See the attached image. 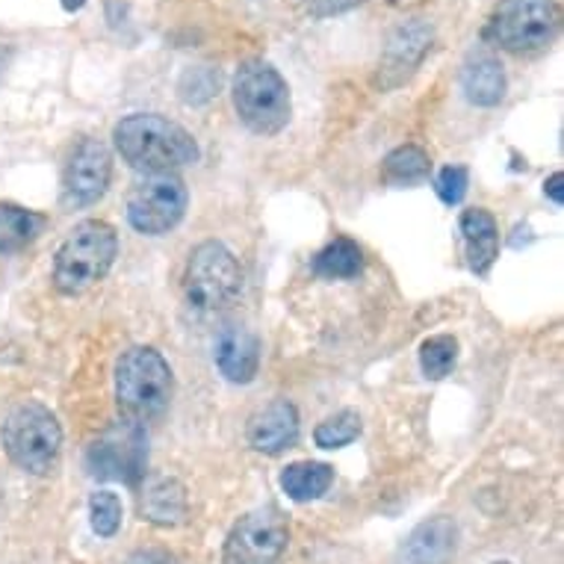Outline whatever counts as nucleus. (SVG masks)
I'll use <instances>...</instances> for the list:
<instances>
[{
	"mask_svg": "<svg viewBox=\"0 0 564 564\" xmlns=\"http://www.w3.org/2000/svg\"><path fill=\"white\" fill-rule=\"evenodd\" d=\"M121 160L145 175H166L198 163V142L177 121L160 112H133L112 128Z\"/></svg>",
	"mask_w": 564,
	"mask_h": 564,
	"instance_id": "nucleus-1",
	"label": "nucleus"
},
{
	"mask_svg": "<svg viewBox=\"0 0 564 564\" xmlns=\"http://www.w3.org/2000/svg\"><path fill=\"white\" fill-rule=\"evenodd\" d=\"M172 393H175V376L158 349L133 346L121 351V358L116 361V402L128 423L142 426L166 414Z\"/></svg>",
	"mask_w": 564,
	"mask_h": 564,
	"instance_id": "nucleus-2",
	"label": "nucleus"
},
{
	"mask_svg": "<svg viewBox=\"0 0 564 564\" xmlns=\"http://www.w3.org/2000/svg\"><path fill=\"white\" fill-rule=\"evenodd\" d=\"M119 258V234L101 219L75 225L54 258V288L63 296H80L107 278Z\"/></svg>",
	"mask_w": 564,
	"mask_h": 564,
	"instance_id": "nucleus-3",
	"label": "nucleus"
},
{
	"mask_svg": "<svg viewBox=\"0 0 564 564\" xmlns=\"http://www.w3.org/2000/svg\"><path fill=\"white\" fill-rule=\"evenodd\" d=\"M0 444L19 470L30 476H47L63 449V429L51 414V408L28 399L7 414L0 426Z\"/></svg>",
	"mask_w": 564,
	"mask_h": 564,
	"instance_id": "nucleus-4",
	"label": "nucleus"
},
{
	"mask_svg": "<svg viewBox=\"0 0 564 564\" xmlns=\"http://www.w3.org/2000/svg\"><path fill=\"white\" fill-rule=\"evenodd\" d=\"M234 110L251 133L258 137H275L290 124V86L263 59H249L234 75Z\"/></svg>",
	"mask_w": 564,
	"mask_h": 564,
	"instance_id": "nucleus-5",
	"label": "nucleus"
},
{
	"mask_svg": "<svg viewBox=\"0 0 564 564\" xmlns=\"http://www.w3.org/2000/svg\"><path fill=\"white\" fill-rule=\"evenodd\" d=\"M242 269L223 242L195 246L184 272V299L195 314L216 316L240 299Z\"/></svg>",
	"mask_w": 564,
	"mask_h": 564,
	"instance_id": "nucleus-6",
	"label": "nucleus"
},
{
	"mask_svg": "<svg viewBox=\"0 0 564 564\" xmlns=\"http://www.w3.org/2000/svg\"><path fill=\"white\" fill-rule=\"evenodd\" d=\"M558 7L553 0H500L488 24V36L509 54H541L558 36Z\"/></svg>",
	"mask_w": 564,
	"mask_h": 564,
	"instance_id": "nucleus-7",
	"label": "nucleus"
},
{
	"mask_svg": "<svg viewBox=\"0 0 564 564\" xmlns=\"http://www.w3.org/2000/svg\"><path fill=\"white\" fill-rule=\"evenodd\" d=\"M189 193L175 172L166 175H145L128 198V223L133 231L145 237H163L181 225L186 216Z\"/></svg>",
	"mask_w": 564,
	"mask_h": 564,
	"instance_id": "nucleus-8",
	"label": "nucleus"
},
{
	"mask_svg": "<svg viewBox=\"0 0 564 564\" xmlns=\"http://www.w3.org/2000/svg\"><path fill=\"white\" fill-rule=\"evenodd\" d=\"M288 544L290 523L275 506L249 511L225 541V564H275Z\"/></svg>",
	"mask_w": 564,
	"mask_h": 564,
	"instance_id": "nucleus-9",
	"label": "nucleus"
},
{
	"mask_svg": "<svg viewBox=\"0 0 564 564\" xmlns=\"http://www.w3.org/2000/svg\"><path fill=\"white\" fill-rule=\"evenodd\" d=\"M112 181V154L110 149L93 137L77 139L63 169V207L80 210L98 198H104Z\"/></svg>",
	"mask_w": 564,
	"mask_h": 564,
	"instance_id": "nucleus-10",
	"label": "nucleus"
},
{
	"mask_svg": "<svg viewBox=\"0 0 564 564\" xmlns=\"http://www.w3.org/2000/svg\"><path fill=\"white\" fill-rule=\"evenodd\" d=\"M89 473L98 479L137 481L145 473V437L142 429L124 423L89 446Z\"/></svg>",
	"mask_w": 564,
	"mask_h": 564,
	"instance_id": "nucleus-11",
	"label": "nucleus"
},
{
	"mask_svg": "<svg viewBox=\"0 0 564 564\" xmlns=\"http://www.w3.org/2000/svg\"><path fill=\"white\" fill-rule=\"evenodd\" d=\"M435 30L426 21H408L390 33L384 56H381V86H399L411 77L423 56L432 51Z\"/></svg>",
	"mask_w": 564,
	"mask_h": 564,
	"instance_id": "nucleus-12",
	"label": "nucleus"
},
{
	"mask_svg": "<svg viewBox=\"0 0 564 564\" xmlns=\"http://www.w3.org/2000/svg\"><path fill=\"white\" fill-rule=\"evenodd\" d=\"M216 367L231 384H249L260 370V340L246 325H225L214 343Z\"/></svg>",
	"mask_w": 564,
	"mask_h": 564,
	"instance_id": "nucleus-13",
	"label": "nucleus"
},
{
	"mask_svg": "<svg viewBox=\"0 0 564 564\" xmlns=\"http://www.w3.org/2000/svg\"><path fill=\"white\" fill-rule=\"evenodd\" d=\"M299 441V411L288 399H275L251 414L249 444L263 455H281Z\"/></svg>",
	"mask_w": 564,
	"mask_h": 564,
	"instance_id": "nucleus-14",
	"label": "nucleus"
},
{
	"mask_svg": "<svg viewBox=\"0 0 564 564\" xmlns=\"http://www.w3.org/2000/svg\"><path fill=\"white\" fill-rule=\"evenodd\" d=\"M458 546V527L449 518L423 520L399 546L397 564H449Z\"/></svg>",
	"mask_w": 564,
	"mask_h": 564,
	"instance_id": "nucleus-15",
	"label": "nucleus"
},
{
	"mask_svg": "<svg viewBox=\"0 0 564 564\" xmlns=\"http://www.w3.org/2000/svg\"><path fill=\"white\" fill-rule=\"evenodd\" d=\"M142 518L154 527L175 529L186 520L189 502H186V488L172 476H151L142 485V500H139Z\"/></svg>",
	"mask_w": 564,
	"mask_h": 564,
	"instance_id": "nucleus-16",
	"label": "nucleus"
},
{
	"mask_svg": "<svg viewBox=\"0 0 564 564\" xmlns=\"http://www.w3.org/2000/svg\"><path fill=\"white\" fill-rule=\"evenodd\" d=\"M462 237L464 249H467V260L476 275H488L494 260L500 258V231H497V219L481 210V207H470L462 216Z\"/></svg>",
	"mask_w": 564,
	"mask_h": 564,
	"instance_id": "nucleus-17",
	"label": "nucleus"
},
{
	"mask_svg": "<svg viewBox=\"0 0 564 564\" xmlns=\"http://www.w3.org/2000/svg\"><path fill=\"white\" fill-rule=\"evenodd\" d=\"M509 80L500 59L488 54L470 56L462 68V93L473 107H497L506 98Z\"/></svg>",
	"mask_w": 564,
	"mask_h": 564,
	"instance_id": "nucleus-18",
	"label": "nucleus"
},
{
	"mask_svg": "<svg viewBox=\"0 0 564 564\" xmlns=\"http://www.w3.org/2000/svg\"><path fill=\"white\" fill-rule=\"evenodd\" d=\"M45 214L28 210L21 204L0 202V251L3 254H15V251H24L28 246H33L45 234Z\"/></svg>",
	"mask_w": 564,
	"mask_h": 564,
	"instance_id": "nucleus-19",
	"label": "nucleus"
},
{
	"mask_svg": "<svg viewBox=\"0 0 564 564\" xmlns=\"http://www.w3.org/2000/svg\"><path fill=\"white\" fill-rule=\"evenodd\" d=\"M334 481V470L328 464L319 462H296L284 467L281 473V488L293 502H311L319 500L323 494H328Z\"/></svg>",
	"mask_w": 564,
	"mask_h": 564,
	"instance_id": "nucleus-20",
	"label": "nucleus"
},
{
	"mask_svg": "<svg viewBox=\"0 0 564 564\" xmlns=\"http://www.w3.org/2000/svg\"><path fill=\"white\" fill-rule=\"evenodd\" d=\"M364 269V251L358 242H351L349 237H337L325 246L319 254L314 258V272L319 278H332V281H340V278H355L361 275Z\"/></svg>",
	"mask_w": 564,
	"mask_h": 564,
	"instance_id": "nucleus-21",
	"label": "nucleus"
},
{
	"mask_svg": "<svg viewBox=\"0 0 564 564\" xmlns=\"http://www.w3.org/2000/svg\"><path fill=\"white\" fill-rule=\"evenodd\" d=\"M429 175H432V160L420 145H402V149L390 151L381 166V177L393 186L423 184Z\"/></svg>",
	"mask_w": 564,
	"mask_h": 564,
	"instance_id": "nucleus-22",
	"label": "nucleus"
},
{
	"mask_svg": "<svg viewBox=\"0 0 564 564\" xmlns=\"http://www.w3.org/2000/svg\"><path fill=\"white\" fill-rule=\"evenodd\" d=\"M455 361H458V340L453 334H437L420 346V367L432 381L446 379L453 372Z\"/></svg>",
	"mask_w": 564,
	"mask_h": 564,
	"instance_id": "nucleus-23",
	"label": "nucleus"
},
{
	"mask_svg": "<svg viewBox=\"0 0 564 564\" xmlns=\"http://www.w3.org/2000/svg\"><path fill=\"white\" fill-rule=\"evenodd\" d=\"M358 435H361V416H358V411L346 408V411L328 416V420H323L316 426L314 441L323 449H343V446H349Z\"/></svg>",
	"mask_w": 564,
	"mask_h": 564,
	"instance_id": "nucleus-24",
	"label": "nucleus"
},
{
	"mask_svg": "<svg viewBox=\"0 0 564 564\" xmlns=\"http://www.w3.org/2000/svg\"><path fill=\"white\" fill-rule=\"evenodd\" d=\"M89 523L95 535L112 538L121 529V500L112 490H95L89 497Z\"/></svg>",
	"mask_w": 564,
	"mask_h": 564,
	"instance_id": "nucleus-25",
	"label": "nucleus"
},
{
	"mask_svg": "<svg viewBox=\"0 0 564 564\" xmlns=\"http://www.w3.org/2000/svg\"><path fill=\"white\" fill-rule=\"evenodd\" d=\"M219 93V72L214 68H189L181 80V98L186 104L210 101Z\"/></svg>",
	"mask_w": 564,
	"mask_h": 564,
	"instance_id": "nucleus-26",
	"label": "nucleus"
},
{
	"mask_svg": "<svg viewBox=\"0 0 564 564\" xmlns=\"http://www.w3.org/2000/svg\"><path fill=\"white\" fill-rule=\"evenodd\" d=\"M467 184H470V175H467V169L464 166H446L441 169V175L435 181V189L441 195V202L455 207V204L464 202V195H467Z\"/></svg>",
	"mask_w": 564,
	"mask_h": 564,
	"instance_id": "nucleus-27",
	"label": "nucleus"
},
{
	"mask_svg": "<svg viewBox=\"0 0 564 564\" xmlns=\"http://www.w3.org/2000/svg\"><path fill=\"white\" fill-rule=\"evenodd\" d=\"M124 564H181V558L163 546H149V550H137Z\"/></svg>",
	"mask_w": 564,
	"mask_h": 564,
	"instance_id": "nucleus-28",
	"label": "nucleus"
},
{
	"mask_svg": "<svg viewBox=\"0 0 564 564\" xmlns=\"http://www.w3.org/2000/svg\"><path fill=\"white\" fill-rule=\"evenodd\" d=\"M544 193L550 195L555 204H564V175H562V172H555V175L546 177Z\"/></svg>",
	"mask_w": 564,
	"mask_h": 564,
	"instance_id": "nucleus-29",
	"label": "nucleus"
},
{
	"mask_svg": "<svg viewBox=\"0 0 564 564\" xmlns=\"http://www.w3.org/2000/svg\"><path fill=\"white\" fill-rule=\"evenodd\" d=\"M10 63H12V47L0 45V80H3L7 72H10Z\"/></svg>",
	"mask_w": 564,
	"mask_h": 564,
	"instance_id": "nucleus-30",
	"label": "nucleus"
},
{
	"mask_svg": "<svg viewBox=\"0 0 564 564\" xmlns=\"http://www.w3.org/2000/svg\"><path fill=\"white\" fill-rule=\"evenodd\" d=\"M86 7V0H63L65 12H80Z\"/></svg>",
	"mask_w": 564,
	"mask_h": 564,
	"instance_id": "nucleus-31",
	"label": "nucleus"
},
{
	"mask_svg": "<svg viewBox=\"0 0 564 564\" xmlns=\"http://www.w3.org/2000/svg\"><path fill=\"white\" fill-rule=\"evenodd\" d=\"M314 3H325V10H323V12H332V10H334V3H337V0H314Z\"/></svg>",
	"mask_w": 564,
	"mask_h": 564,
	"instance_id": "nucleus-32",
	"label": "nucleus"
},
{
	"mask_svg": "<svg viewBox=\"0 0 564 564\" xmlns=\"http://www.w3.org/2000/svg\"><path fill=\"white\" fill-rule=\"evenodd\" d=\"M497 564H509V562H497Z\"/></svg>",
	"mask_w": 564,
	"mask_h": 564,
	"instance_id": "nucleus-33",
	"label": "nucleus"
}]
</instances>
